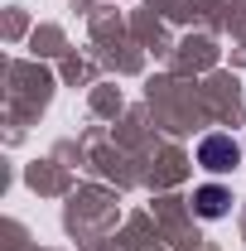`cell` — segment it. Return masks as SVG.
Here are the masks:
<instances>
[{
  "label": "cell",
  "mask_w": 246,
  "mask_h": 251,
  "mask_svg": "<svg viewBox=\"0 0 246 251\" xmlns=\"http://www.w3.org/2000/svg\"><path fill=\"white\" fill-rule=\"evenodd\" d=\"M198 164L213 169V174H227V169L242 164V145H237L232 135H203V140H198Z\"/></svg>",
  "instance_id": "1"
},
{
  "label": "cell",
  "mask_w": 246,
  "mask_h": 251,
  "mask_svg": "<svg viewBox=\"0 0 246 251\" xmlns=\"http://www.w3.org/2000/svg\"><path fill=\"white\" fill-rule=\"evenodd\" d=\"M193 208H198V218H227L232 193H227V188H217V184H208V188H198V193H193Z\"/></svg>",
  "instance_id": "2"
}]
</instances>
